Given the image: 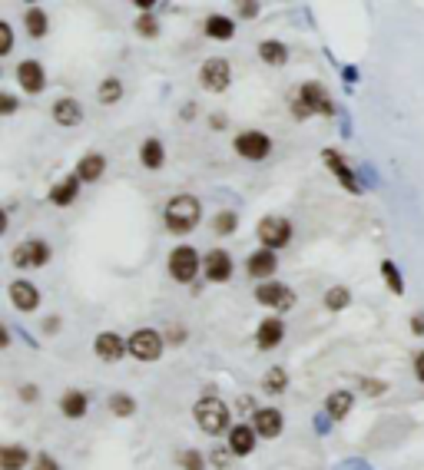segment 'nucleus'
<instances>
[{
    "label": "nucleus",
    "mask_w": 424,
    "mask_h": 470,
    "mask_svg": "<svg viewBox=\"0 0 424 470\" xmlns=\"http://www.w3.org/2000/svg\"><path fill=\"white\" fill-rule=\"evenodd\" d=\"M411 331H414V335H424V315H414V318H411Z\"/></svg>",
    "instance_id": "obj_42"
},
{
    "label": "nucleus",
    "mask_w": 424,
    "mask_h": 470,
    "mask_svg": "<svg viewBox=\"0 0 424 470\" xmlns=\"http://www.w3.org/2000/svg\"><path fill=\"white\" fill-rule=\"evenodd\" d=\"M23 20H27V30H30V37H43V34H47V14H43L40 7H30Z\"/></svg>",
    "instance_id": "obj_30"
},
{
    "label": "nucleus",
    "mask_w": 424,
    "mask_h": 470,
    "mask_svg": "<svg viewBox=\"0 0 424 470\" xmlns=\"http://www.w3.org/2000/svg\"><path fill=\"white\" fill-rule=\"evenodd\" d=\"M20 395L27 397V401H34V397H37V391H34V384H27V388H23V391H20Z\"/></svg>",
    "instance_id": "obj_45"
},
{
    "label": "nucleus",
    "mask_w": 424,
    "mask_h": 470,
    "mask_svg": "<svg viewBox=\"0 0 424 470\" xmlns=\"http://www.w3.org/2000/svg\"><path fill=\"white\" fill-rule=\"evenodd\" d=\"M10 301H14V308L20 312H34L40 305V292L34 288V282H10Z\"/></svg>",
    "instance_id": "obj_18"
},
{
    "label": "nucleus",
    "mask_w": 424,
    "mask_h": 470,
    "mask_svg": "<svg viewBox=\"0 0 424 470\" xmlns=\"http://www.w3.org/2000/svg\"><path fill=\"white\" fill-rule=\"evenodd\" d=\"M80 183H83L80 176H67L60 186L50 189V202H54V206H70V202L76 199V189H80Z\"/></svg>",
    "instance_id": "obj_22"
},
{
    "label": "nucleus",
    "mask_w": 424,
    "mask_h": 470,
    "mask_svg": "<svg viewBox=\"0 0 424 470\" xmlns=\"http://www.w3.org/2000/svg\"><path fill=\"white\" fill-rule=\"evenodd\" d=\"M239 14H242L245 20H252V17L258 14V3H239Z\"/></svg>",
    "instance_id": "obj_41"
},
{
    "label": "nucleus",
    "mask_w": 424,
    "mask_h": 470,
    "mask_svg": "<svg viewBox=\"0 0 424 470\" xmlns=\"http://www.w3.org/2000/svg\"><path fill=\"white\" fill-rule=\"evenodd\" d=\"M256 301H262L265 308H276V312H292L295 292L285 288V285H278V282H262L256 288Z\"/></svg>",
    "instance_id": "obj_5"
},
{
    "label": "nucleus",
    "mask_w": 424,
    "mask_h": 470,
    "mask_svg": "<svg viewBox=\"0 0 424 470\" xmlns=\"http://www.w3.org/2000/svg\"><path fill=\"white\" fill-rule=\"evenodd\" d=\"M34 470H60V467H56V460L50 454H40L37 460H34Z\"/></svg>",
    "instance_id": "obj_39"
},
{
    "label": "nucleus",
    "mask_w": 424,
    "mask_h": 470,
    "mask_svg": "<svg viewBox=\"0 0 424 470\" xmlns=\"http://www.w3.org/2000/svg\"><path fill=\"white\" fill-rule=\"evenodd\" d=\"M351 404H355V397H351L348 391H335V395L328 397V404H325V411L332 414L335 421H342V417L351 411Z\"/></svg>",
    "instance_id": "obj_28"
},
{
    "label": "nucleus",
    "mask_w": 424,
    "mask_h": 470,
    "mask_svg": "<svg viewBox=\"0 0 424 470\" xmlns=\"http://www.w3.org/2000/svg\"><path fill=\"white\" fill-rule=\"evenodd\" d=\"M381 275H385L388 288H391L394 295H401V292H405V282H401V272L394 268V262H385V265H381Z\"/></svg>",
    "instance_id": "obj_34"
},
{
    "label": "nucleus",
    "mask_w": 424,
    "mask_h": 470,
    "mask_svg": "<svg viewBox=\"0 0 424 470\" xmlns=\"http://www.w3.org/2000/svg\"><path fill=\"white\" fill-rule=\"evenodd\" d=\"M236 226H239V215H236V212H219V215H216V232H219V235H229Z\"/></svg>",
    "instance_id": "obj_36"
},
{
    "label": "nucleus",
    "mask_w": 424,
    "mask_h": 470,
    "mask_svg": "<svg viewBox=\"0 0 424 470\" xmlns=\"http://www.w3.org/2000/svg\"><path fill=\"white\" fill-rule=\"evenodd\" d=\"M285 384H289L285 368H272V371H265V377H262V388H265L269 395H282V391H285Z\"/></svg>",
    "instance_id": "obj_29"
},
{
    "label": "nucleus",
    "mask_w": 424,
    "mask_h": 470,
    "mask_svg": "<svg viewBox=\"0 0 424 470\" xmlns=\"http://www.w3.org/2000/svg\"><path fill=\"white\" fill-rule=\"evenodd\" d=\"M136 34H143V37H156V34H159V20L153 17V14H143V17L136 20Z\"/></svg>",
    "instance_id": "obj_35"
},
{
    "label": "nucleus",
    "mask_w": 424,
    "mask_h": 470,
    "mask_svg": "<svg viewBox=\"0 0 424 470\" xmlns=\"http://www.w3.org/2000/svg\"><path fill=\"white\" fill-rule=\"evenodd\" d=\"M14 50V30L10 23H0V57H7Z\"/></svg>",
    "instance_id": "obj_37"
},
{
    "label": "nucleus",
    "mask_w": 424,
    "mask_h": 470,
    "mask_svg": "<svg viewBox=\"0 0 424 470\" xmlns=\"http://www.w3.org/2000/svg\"><path fill=\"white\" fill-rule=\"evenodd\" d=\"M236 152H239V156H245V159H265V156H269V152H272V139H269V136H265V132H239V136H236Z\"/></svg>",
    "instance_id": "obj_9"
},
{
    "label": "nucleus",
    "mask_w": 424,
    "mask_h": 470,
    "mask_svg": "<svg viewBox=\"0 0 424 470\" xmlns=\"http://www.w3.org/2000/svg\"><path fill=\"white\" fill-rule=\"evenodd\" d=\"M179 464H183V470H203V454H199V451H186L183 457H179Z\"/></svg>",
    "instance_id": "obj_38"
},
{
    "label": "nucleus",
    "mask_w": 424,
    "mask_h": 470,
    "mask_svg": "<svg viewBox=\"0 0 424 470\" xmlns=\"http://www.w3.org/2000/svg\"><path fill=\"white\" fill-rule=\"evenodd\" d=\"M126 348L136 361H156L159 351H163V335L153 331V328H140V331H133V338L126 341Z\"/></svg>",
    "instance_id": "obj_4"
},
{
    "label": "nucleus",
    "mask_w": 424,
    "mask_h": 470,
    "mask_svg": "<svg viewBox=\"0 0 424 470\" xmlns=\"http://www.w3.org/2000/svg\"><path fill=\"white\" fill-rule=\"evenodd\" d=\"M54 119L60 126H76L80 119H83V110H80V103L70 99V96H63V99H56L54 103Z\"/></svg>",
    "instance_id": "obj_20"
},
{
    "label": "nucleus",
    "mask_w": 424,
    "mask_h": 470,
    "mask_svg": "<svg viewBox=\"0 0 424 470\" xmlns=\"http://www.w3.org/2000/svg\"><path fill=\"white\" fill-rule=\"evenodd\" d=\"M229 80H232V70H229V63L222 57L205 60L203 70H199V83H203L205 90H212V93H222L229 86Z\"/></svg>",
    "instance_id": "obj_7"
},
{
    "label": "nucleus",
    "mask_w": 424,
    "mask_h": 470,
    "mask_svg": "<svg viewBox=\"0 0 424 470\" xmlns=\"http://www.w3.org/2000/svg\"><path fill=\"white\" fill-rule=\"evenodd\" d=\"M252 427H256L258 437L272 440V437L282 434V414H278L276 408H258V411L252 414Z\"/></svg>",
    "instance_id": "obj_13"
},
{
    "label": "nucleus",
    "mask_w": 424,
    "mask_h": 470,
    "mask_svg": "<svg viewBox=\"0 0 424 470\" xmlns=\"http://www.w3.org/2000/svg\"><path fill=\"white\" fill-rule=\"evenodd\" d=\"M120 96H123V83H120L116 76H110V80L100 83V103H116Z\"/></svg>",
    "instance_id": "obj_31"
},
{
    "label": "nucleus",
    "mask_w": 424,
    "mask_h": 470,
    "mask_svg": "<svg viewBox=\"0 0 424 470\" xmlns=\"http://www.w3.org/2000/svg\"><path fill=\"white\" fill-rule=\"evenodd\" d=\"M140 159H143V166H146V169H159V166L166 163L163 143H159V139H146V143H143V150H140Z\"/></svg>",
    "instance_id": "obj_24"
},
{
    "label": "nucleus",
    "mask_w": 424,
    "mask_h": 470,
    "mask_svg": "<svg viewBox=\"0 0 424 470\" xmlns=\"http://www.w3.org/2000/svg\"><path fill=\"white\" fill-rule=\"evenodd\" d=\"M196 272H199V252L196 248L179 245V248L169 252V275H172V282H183V285L192 282Z\"/></svg>",
    "instance_id": "obj_3"
},
{
    "label": "nucleus",
    "mask_w": 424,
    "mask_h": 470,
    "mask_svg": "<svg viewBox=\"0 0 424 470\" xmlns=\"http://www.w3.org/2000/svg\"><path fill=\"white\" fill-rule=\"evenodd\" d=\"M163 219H166L169 232L186 235V232H192V228L199 226V219H203V206H199L196 196H172V199L166 202Z\"/></svg>",
    "instance_id": "obj_1"
},
{
    "label": "nucleus",
    "mask_w": 424,
    "mask_h": 470,
    "mask_svg": "<svg viewBox=\"0 0 424 470\" xmlns=\"http://www.w3.org/2000/svg\"><path fill=\"white\" fill-rule=\"evenodd\" d=\"M365 388H368V395H381V391H385L381 381H365Z\"/></svg>",
    "instance_id": "obj_44"
},
{
    "label": "nucleus",
    "mask_w": 424,
    "mask_h": 470,
    "mask_svg": "<svg viewBox=\"0 0 424 470\" xmlns=\"http://www.w3.org/2000/svg\"><path fill=\"white\" fill-rule=\"evenodd\" d=\"M93 351H96V357H100V361L113 364V361H120V357H123V351H129V348L123 344V338H120V335L103 331V335H96V341H93Z\"/></svg>",
    "instance_id": "obj_12"
},
{
    "label": "nucleus",
    "mask_w": 424,
    "mask_h": 470,
    "mask_svg": "<svg viewBox=\"0 0 424 470\" xmlns=\"http://www.w3.org/2000/svg\"><path fill=\"white\" fill-rule=\"evenodd\" d=\"M14 110H17V99L10 93H3L0 96V113H14Z\"/></svg>",
    "instance_id": "obj_40"
},
{
    "label": "nucleus",
    "mask_w": 424,
    "mask_h": 470,
    "mask_svg": "<svg viewBox=\"0 0 424 470\" xmlns=\"http://www.w3.org/2000/svg\"><path fill=\"white\" fill-rule=\"evenodd\" d=\"M414 375H418V381H424V351L414 357Z\"/></svg>",
    "instance_id": "obj_43"
},
{
    "label": "nucleus",
    "mask_w": 424,
    "mask_h": 470,
    "mask_svg": "<svg viewBox=\"0 0 424 470\" xmlns=\"http://www.w3.org/2000/svg\"><path fill=\"white\" fill-rule=\"evenodd\" d=\"M212 460H216L219 467H225V451H216V454H212Z\"/></svg>",
    "instance_id": "obj_46"
},
{
    "label": "nucleus",
    "mask_w": 424,
    "mask_h": 470,
    "mask_svg": "<svg viewBox=\"0 0 424 470\" xmlns=\"http://www.w3.org/2000/svg\"><path fill=\"white\" fill-rule=\"evenodd\" d=\"M348 301H351V295H348V288H332L328 295H325V308H332V312H342V308H348Z\"/></svg>",
    "instance_id": "obj_32"
},
{
    "label": "nucleus",
    "mask_w": 424,
    "mask_h": 470,
    "mask_svg": "<svg viewBox=\"0 0 424 470\" xmlns=\"http://www.w3.org/2000/svg\"><path fill=\"white\" fill-rule=\"evenodd\" d=\"M47 259H50V245L40 242V239L20 242L14 248V265L17 268H40V265H47Z\"/></svg>",
    "instance_id": "obj_8"
},
{
    "label": "nucleus",
    "mask_w": 424,
    "mask_h": 470,
    "mask_svg": "<svg viewBox=\"0 0 424 470\" xmlns=\"http://www.w3.org/2000/svg\"><path fill=\"white\" fill-rule=\"evenodd\" d=\"M258 239L265 248H282V245H289L292 239V222H285V219H278V215H265L262 222H258Z\"/></svg>",
    "instance_id": "obj_6"
},
{
    "label": "nucleus",
    "mask_w": 424,
    "mask_h": 470,
    "mask_svg": "<svg viewBox=\"0 0 424 470\" xmlns=\"http://www.w3.org/2000/svg\"><path fill=\"white\" fill-rule=\"evenodd\" d=\"M282 338H285V325H282V318H265L262 325H258L256 344L262 348V351H272L276 344H282Z\"/></svg>",
    "instance_id": "obj_15"
},
{
    "label": "nucleus",
    "mask_w": 424,
    "mask_h": 470,
    "mask_svg": "<svg viewBox=\"0 0 424 470\" xmlns=\"http://www.w3.org/2000/svg\"><path fill=\"white\" fill-rule=\"evenodd\" d=\"M27 460H30V457H27L23 447H14V444H10V447L0 451V467L3 470H23L27 467Z\"/></svg>",
    "instance_id": "obj_27"
},
{
    "label": "nucleus",
    "mask_w": 424,
    "mask_h": 470,
    "mask_svg": "<svg viewBox=\"0 0 424 470\" xmlns=\"http://www.w3.org/2000/svg\"><path fill=\"white\" fill-rule=\"evenodd\" d=\"M205 34L216 40H229L232 34H236V23H232V17H222V14H212V17L205 20Z\"/></svg>",
    "instance_id": "obj_25"
},
{
    "label": "nucleus",
    "mask_w": 424,
    "mask_h": 470,
    "mask_svg": "<svg viewBox=\"0 0 424 470\" xmlns=\"http://www.w3.org/2000/svg\"><path fill=\"white\" fill-rule=\"evenodd\" d=\"M322 159H325V163L332 166L335 179H338L342 186L348 189V192H358V189H361V186H358V179H355V172H351L348 166H345V159H342V156H338L335 150H325V152H322Z\"/></svg>",
    "instance_id": "obj_19"
},
{
    "label": "nucleus",
    "mask_w": 424,
    "mask_h": 470,
    "mask_svg": "<svg viewBox=\"0 0 424 470\" xmlns=\"http://www.w3.org/2000/svg\"><path fill=\"white\" fill-rule=\"evenodd\" d=\"M107 169V159L100 156V152H90V156H83L80 159V166H76V176L83 179V183H96L100 176Z\"/></svg>",
    "instance_id": "obj_21"
},
{
    "label": "nucleus",
    "mask_w": 424,
    "mask_h": 470,
    "mask_svg": "<svg viewBox=\"0 0 424 470\" xmlns=\"http://www.w3.org/2000/svg\"><path fill=\"white\" fill-rule=\"evenodd\" d=\"M87 404H90V401H87V395H83V391H67V395H63V401H60V411L67 414L70 421H76V417H83V414H87Z\"/></svg>",
    "instance_id": "obj_23"
},
{
    "label": "nucleus",
    "mask_w": 424,
    "mask_h": 470,
    "mask_svg": "<svg viewBox=\"0 0 424 470\" xmlns=\"http://www.w3.org/2000/svg\"><path fill=\"white\" fill-rule=\"evenodd\" d=\"M17 80H20V86H23L27 93H40V90H43V83H47L43 67H40L37 60H23V63L17 67Z\"/></svg>",
    "instance_id": "obj_16"
},
{
    "label": "nucleus",
    "mask_w": 424,
    "mask_h": 470,
    "mask_svg": "<svg viewBox=\"0 0 424 470\" xmlns=\"http://www.w3.org/2000/svg\"><path fill=\"white\" fill-rule=\"evenodd\" d=\"M192 414H196V424H199L209 437H219V434L232 431V427H229V408H225L216 395L199 397L196 408H192Z\"/></svg>",
    "instance_id": "obj_2"
},
{
    "label": "nucleus",
    "mask_w": 424,
    "mask_h": 470,
    "mask_svg": "<svg viewBox=\"0 0 424 470\" xmlns=\"http://www.w3.org/2000/svg\"><path fill=\"white\" fill-rule=\"evenodd\" d=\"M298 103L309 110V113H332V99H328V90L322 83H305L295 96Z\"/></svg>",
    "instance_id": "obj_10"
},
{
    "label": "nucleus",
    "mask_w": 424,
    "mask_h": 470,
    "mask_svg": "<svg viewBox=\"0 0 424 470\" xmlns=\"http://www.w3.org/2000/svg\"><path fill=\"white\" fill-rule=\"evenodd\" d=\"M110 411L116 414V417H129V414L136 411V401L129 395H113L110 397Z\"/></svg>",
    "instance_id": "obj_33"
},
{
    "label": "nucleus",
    "mask_w": 424,
    "mask_h": 470,
    "mask_svg": "<svg viewBox=\"0 0 424 470\" xmlns=\"http://www.w3.org/2000/svg\"><path fill=\"white\" fill-rule=\"evenodd\" d=\"M256 427H249V424H236L232 431H229V454H236V457H245V454H252L256 447Z\"/></svg>",
    "instance_id": "obj_17"
},
{
    "label": "nucleus",
    "mask_w": 424,
    "mask_h": 470,
    "mask_svg": "<svg viewBox=\"0 0 424 470\" xmlns=\"http://www.w3.org/2000/svg\"><path fill=\"white\" fill-rule=\"evenodd\" d=\"M276 255H272V248H258V252H252L249 255V275L252 279H258V282H265V279H272L276 275Z\"/></svg>",
    "instance_id": "obj_14"
},
{
    "label": "nucleus",
    "mask_w": 424,
    "mask_h": 470,
    "mask_svg": "<svg viewBox=\"0 0 424 470\" xmlns=\"http://www.w3.org/2000/svg\"><path fill=\"white\" fill-rule=\"evenodd\" d=\"M203 272H205V279H209V282H229V275H232V259H229V252L212 248V252L205 255Z\"/></svg>",
    "instance_id": "obj_11"
},
{
    "label": "nucleus",
    "mask_w": 424,
    "mask_h": 470,
    "mask_svg": "<svg viewBox=\"0 0 424 470\" xmlns=\"http://www.w3.org/2000/svg\"><path fill=\"white\" fill-rule=\"evenodd\" d=\"M258 57L265 60V63H272V67H282V63L289 60V50H285V43H278V40H265V43L258 47Z\"/></svg>",
    "instance_id": "obj_26"
}]
</instances>
